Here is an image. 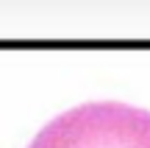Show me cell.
<instances>
[{"mask_svg":"<svg viewBox=\"0 0 150 148\" xmlns=\"http://www.w3.org/2000/svg\"><path fill=\"white\" fill-rule=\"evenodd\" d=\"M28 148H150V112L122 101H92L56 115Z\"/></svg>","mask_w":150,"mask_h":148,"instance_id":"6da1fadb","label":"cell"}]
</instances>
